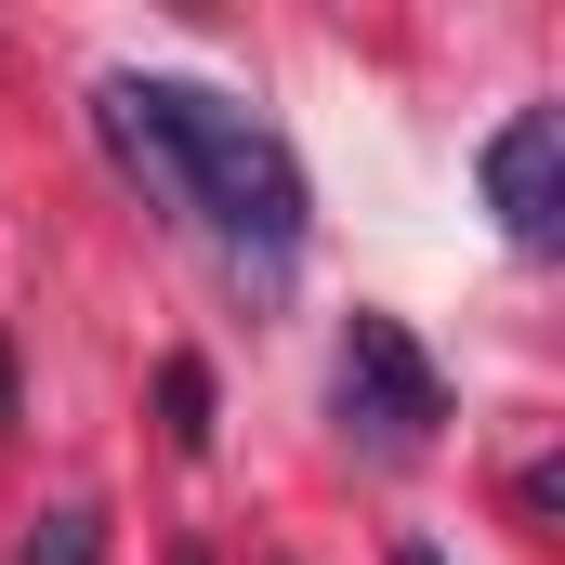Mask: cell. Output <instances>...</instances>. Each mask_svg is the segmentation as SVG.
Masks as SVG:
<instances>
[{
	"label": "cell",
	"instance_id": "6da1fadb",
	"mask_svg": "<svg viewBox=\"0 0 565 565\" xmlns=\"http://www.w3.org/2000/svg\"><path fill=\"white\" fill-rule=\"evenodd\" d=\"M93 132L106 158L132 171L145 198H171V211H198L237 264H264L289 277L302 264V224H316V198H302V158H289L277 119H250L237 93H211V79H93Z\"/></svg>",
	"mask_w": 565,
	"mask_h": 565
},
{
	"label": "cell",
	"instance_id": "7a4b0ae2",
	"mask_svg": "<svg viewBox=\"0 0 565 565\" xmlns=\"http://www.w3.org/2000/svg\"><path fill=\"white\" fill-rule=\"evenodd\" d=\"M342 422L369 434V447H422L434 422H447V369H434L422 342H408V316H355L342 329Z\"/></svg>",
	"mask_w": 565,
	"mask_h": 565
},
{
	"label": "cell",
	"instance_id": "3957f363",
	"mask_svg": "<svg viewBox=\"0 0 565 565\" xmlns=\"http://www.w3.org/2000/svg\"><path fill=\"white\" fill-rule=\"evenodd\" d=\"M487 211L513 250H565V119L553 106H513L487 132Z\"/></svg>",
	"mask_w": 565,
	"mask_h": 565
},
{
	"label": "cell",
	"instance_id": "277c9868",
	"mask_svg": "<svg viewBox=\"0 0 565 565\" xmlns=\"http://www.w3.org/2000/svg\"><path fill=\"white\" fill-rule=\"evenodd\" d=\"M158 395H171V447H211V369H198V355H171Z\"/></svg>",
	"mask_w": 565,
	"mask_h": 565
},
{
	"label": "cell",
	"instance_id": "5b68a950",
	"mask_svg": "<svg viewBox=\"0 0 565 565\" xmlns=\"http://www.w3.org/2000/svg\"><path fill=\"white\" fill-rule=\"evenodd\" d=\"M106 553V513H40V540H26V565H93Z\"/></svg>",
	"mask_w": 565,
	"mask_h": 565
},
{
	"label": "cell",
	"instance_id": "8992f818",
	"mask_svg": "<svg viewBox=\"0 0 565 565\" xmlns=\"http://www.w3.org/2000/svg\"><path fill=\"white\" fill-rule=\"evenodd\" d=\"M395 565H447V553H434V540H395Z\"/></svg>",
	"mask_w": 565,
	"mask_h": 565
},
{
	"label": "cell",
	"instance_id": "52a82bcc",
	"mask_svg": "<svg viewBox=\"0 0 565 565\" xmlns=\"http://www.w3.org/2000/svg\"><path fill=\"white\" fill-rule=\"evenodd\" d=\"M0 422H13V355H0Z\"/></svg>",
	"mask_w": 565,
	"mask_h": 565
}]
</instances>
